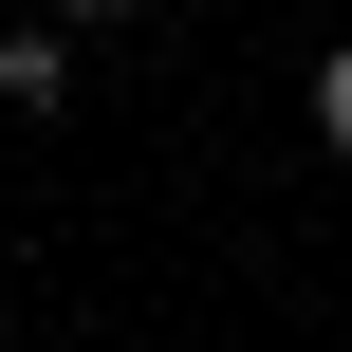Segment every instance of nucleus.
<instances>
[{
  "label": "nucleus",
  "instance_id": "f257e3e1",
  "mask_svg": "<svg viewBox=\"0 0 352 352\" xmlns=\"http://www.w3.org/2000/svg\"><path fill=\"white\" fill-rule=\"evenodd\" d=\"M56 93H74V37L56 19H0V111H56Z\"/></svg>",
  "mask_w": 352,
  "mask_h": 352
},
{
  "label": "nucleus",
  "instance_id": "f03ea898",
  "mask_svg": "<svg viewBox=\"0 0 352 352\" xmlns=\"http://www.w3.org/2000/svg\"><path fill=\"white\" fill-rule=\"evenodd\" d=\"M316 148H352V37L316 56Z\"/></svg>",
  "mask_w": 352,
  "mask_h": 352
},
{
  "label": "nucleus",
  "instance_id": "7ed1b4c3",
  "mask_svg": "<svg viewBox=\"0 0 352 352\" xmlns=\"http://www.w3.org/2000/svg\"><path fill=\"white\" fill-rule=\"evenodd\" d=\"M37 19H130V0H37Z\"/></svg>",
  "mask_w": 352,
  "mask_h": 352
}]
</instances>
